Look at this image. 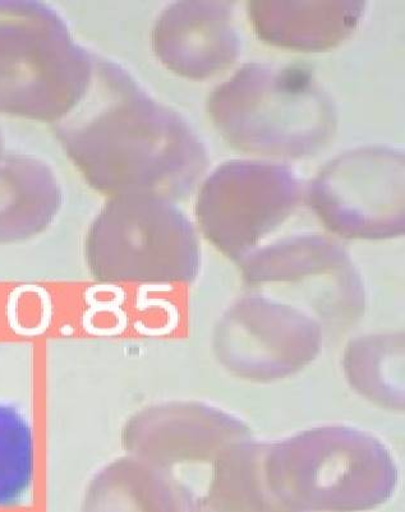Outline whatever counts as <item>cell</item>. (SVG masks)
Returning a JSON list of instances; mask_svg holds the SVG:
<instances>
[{
	"label": "cell",
	"instance_id": "obj_4",
	"mask_svg": "<svg viewBox=\"0 0 405 512\" xmlns=\"http://www.w3.org/2000/svg\"><path fill=\"white\" fill-rule=\"evenodd\" d=\"M34 437L29 422L0 401V506L17 504L34 478Z\"/></svg>",
	"mask_w": 405,
	"mask_h": 512
},
{
	"label": "cell",
	"instance_id": "obj_1",
	"mask_svg": "<svg viewBox=\"0 0 405 512\" xmlns=\"http://www.w3.org/2000/svg\"><path fill=\"white\" fill-rule=\"evenodd\" d=\"M62 137L90 186L118 197H155L187 186L200 170V151L181 123L142 103L114 101L103 83L90 85Z\"/></svg>",
	"mask_w": 405,
	"mask_h": 512
},
{
	"label": "cell",
	"instance_id": "obj_3",
	"mask_svg": "<svg viewBox=\"0 0 405 512\" xmlns=\"http://www.w3.org/2000/svg\"><path fill=\"white\" fill-rule=\"evenodd\" d=\"M57 183L36 163L15 160L0 165V242L38 233L59 207Z\"/></svg>",
	"mask_w": 405,
	"mask_h": 512
},
{
	"label": "cell",
	"instance_id": "obj_2",
	"mask_svg": "<svg viewBox=\"0 0 405 512\" xmlns=\"http://www.w3.org/2000/svg\"><path fill=\"white\" fill-rule=\"evenodd\" d=\"M168 206L150 196H123L110 202L87 235L92 274L105 280L130 279L150 267L147 256H155L161 265L158 257L190 253V229Z\"/></svg>",
	"mask_w": 405,
	"mask_h": 512
}]
</instances>
